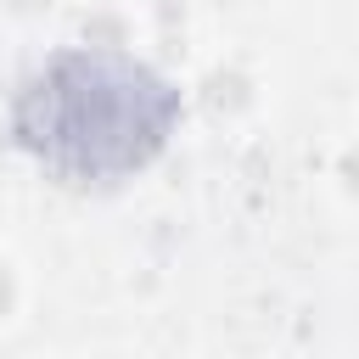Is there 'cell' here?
Instances as JSON below:
<instances>
[{"label":"cell","mask_w":359,"mask_h":359,"mask_svg":"<svg viewBox=\"0 0 359 359\" xmlns=\"http://www.w3.org/2000/svg\"><path fill=\"white\" fill-rule=\"evenodd\" d=\"M180 118V95L146 62L118 50L50 56L11 107L17 146L73 185L140 174Z\"/></svg>","instance_id":"obj_1"}]
</instances>
